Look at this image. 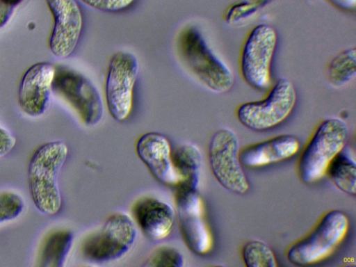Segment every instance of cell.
I'll use <instances>...</instances> for the list:
<instances>
[{
  "instance_id": "obj_10",
  "label": "cell",
  "mask_w": 356,
  "mask_h": 267,
  "mask_svg": "<svg viewBox=\"0 0 356 267\" xmlns=\"http://www.w3.org/2000/svg\"><path fill=\"white\" fill-rule=\"evenodd\" d=\"M52 88L73 106L86 124L92 126L101 120V96L93 83L82 74L60 67L56 71Z\"/></svg>"
},
{
  "instance_id": "obj_22",
  "label": "cell",
  "mask_w": 356,
  "mask_h": 267,
  "mask_svg": "<svg viewBox=\"0 0 356 267\" xmlns=\"http://www.w3.org/2000/svg\"><path fill=\"white\" fill-rule=\"evenodd\" d=\"M272 0H240L232 4L226 10L225 22L229 24H238L249 19Z\"/></svg>"
},
{
  "instance_id": "obj_9",
  "label": "cell",
  "mask_w": 356,
  "mask_h": 267,
  "mask_svg": "<svg viewBox=\"0 0 356 267\" xmlns=\"http://www.w3.org/2000/svg\"><path fill=\"white\" fill-rule=\"evenodd\" d=\"M138 71V60L129 51H118L110 60L105 88L106 100L111 115L117 121L125 120L131 113Z\"/></svg>"
},
{
  "instance_id": "obj_13",
  "label": "cell",
  "mask_w": 356,
  "mask_h": 267,
  "mask_svg": "<svg viewBox=\"0 0 356 267\" xmlns=\"http://www.w3.org/2000/svg\"><path fill=\"white\" fill-rule=\"evenodd\" d=\"M56 71V67L47 62L37 63L26 71L18 90L19 104L25 113L36 117L45 111Z\"/></svg>"
},
{
  "instance_id": "obj_21",
  "label": "cell",
  "mask_w": 356,
  "mask_h": 267,
  "mask_svg": "<svg viewBox=\"0 0 356 267\" xmlns=\"http://www.w3.org/2000/svg\"><path fill=\"white\" fill-rule=\"evenodd\" d=\"M244 264L248 267H277L273 250L264 241L251 240L245 243L241 251Z\"/></svg>"
},
{
  "instance_id": "obj_28",
  "label": "cell",
  "mask_w": 356,
  "mask_h": 267,
  "mask_svg": "<svg viewBox=\"0 0 356 267\" xmlns=\"http://www.w3.org/2000/svg\"><path fill=\"white\" fill-rule=\"evenodd\" d=\"M332 6L343 11H352L355 8L356 0H326Z\"/></svg>"
},
{
  "instance_id": "obj_16",
  "label": "cell",
  "mask_w": 356,
  "mask_h": 267,
  "mask_svg": "<svg viewBox=\"0 0 356 267\" xmlns=\"http://www.w3.org/2000/svg\"><path fill=\"white\" fill-rule=\"evenodd\" d=\"M136 221L149 239L161 240L167 237L175 221V211L168 203L152 197L138 200L133 208Z\"/></svg>"
},
{
  "instance_id": "obj_14",
  "label": "cell",
  "mask_w": 356,
  "mask_h": 267,
  "mask_svg": "<svg viewBox=\"0 0 356 267\" xmlns=\"http://www.w3.org/2000/svg\"><path fill=\"white\" fill-rule=\"evenodd\" d=\"M136 152L158 181L172 186L180 183L173 165L169 141L164 136L156 132L145 134L137 142Z\"/></svg>"
},
{
  "instance_id": "obj_18",
  "label": "cell",
  "mask_w": 356,
  "mask_h": 267,
  "mask_svg": "<svg viewBox=\"0 0 356 267\" xmlns=\"http://www.w3.org/2000/svg\"><path fill=\"white\" fill-rule=\"evenodd\" d=\"M327 173L340 191L349 195L355 196L356 163L350 154L342 150L332 160Z\"/></svg>"
},
{
  "instance_id": "obj_27",
  "label": "cell",
  "mask_w": 356,
  "mask_h": 267,
  "mask_svg": "<svg viewBox=\"0 0 356 267\" xmlns=\"http://www.w3.org/2000/svg\"><path fill=\"white\" fill-rule=\"evenodd\" d=\"M15 7V5L5 0H0V28L4 26L8 22Z\"/></svg>"
},
{
  "instance_id": "obj_7",
  "label": "cell",
  "mask_w": 356,
  "mask_h": 267,
  "mask_svg": "<svg viewBox=\"0 0 356 267\" xmlns=\"http://www.w3.org/2000/svg\"><path fill=\"white\" fill-rule=\"evenodd\" d=\"M209 160L214 177L226 190L238 195L249 191L250 183L240 159L239 141L234 131L222 128L213 134Z\"/></svg>"
},
{
  "instance_id": "obj_3",
  "label": "cell",
  "mask_w": 356,
  "mask_h": 267,
  "mask_svg": "<svg viewBox=\"0 0 356 267\" xmlns=\"http://www.w3.org/2000/svg\"><path fill=\"white\" fill-rule=\"evenodd\" d=\"M348 136V127L341 118L321 122L300 154L298 167L300 179L310 184L322 179L332 160L345 148Z\"/></svg>"
},
{
  "instance_id": "obj_1",
  "label": "cell",
  "mask_w": 356,
  "mask_h": 267,
  "mask_svg": "<svg viewBox=\"0 0 356 267\" xmlns=\"http://www.w3.org/2000/svg\"><path fill=\"white\" fill-rule=\"evenodd\" d=\"M68 148L63 141H52L38 147L28 168V182L35 207L46 215L57 213L62 205L58 175L67 157Z\"/></svg>"
},
{
  "instance_id": "obj_24",
  "label": "cell",
  "mask_w": 356,
  "mask_h": 267,
  "mask_svg": "<svg viewBox=\"0 0 356 267\" xmlns=\"http://www.w3.org/2000/svg\"><path fill=\"white\" fill-rule=\"evenodd\" d=\"M184 264L182 255L176 249L163 246L149 258L147 266L180 267Z\"/></svg>"
},
{
  "instance_id": "obj_12",
  "label": "cell",
  "mask_w": 356,
  "mask_h": 267,
  "mask_svg": "<svg viewBox=\"0 0 356 267\" xmlns=\"http://www.w3.org/2000/svg\"><path fill=\"white\" fill-rule=\"evenodd\" d=\"M54 24L49 39L51 53L58 58L69 57L74 51L83 26L81 10L76 0H45Z\"/></svg>"
},
{
  "instance_id": "obj_15",
  "label": "cell",
  "mask_w": 356,
  "mask_h": 267,
  "mask_svg": "<svg viewBox=\"0 0 356 267\" xmlns=\"http://www.w3.org/2000/svg\"><path fill=\"white\" fill-rule=\"evenodd\" d=\"M300 146V140L295 136L280 134L245 147L240 152V159L247 168L264 167L293 157L299 152Z\"/></svg>"
},
{
  "instance_id": "obj_23",
  "label": "cell",
  "mask_w": 356,
  "mask_h": 267,
  "mask_svg": "<svg viewBox=\"0 0 356 267\" xmlns=\"http://www.w3.org/2000/svg\"><path fill=\"white\" fill-rule=\"evenodd\" d=\"M23 208L24 202L19 195L12 192L0 193V223L15 219Z\"/></svg>"
},
{
  "instance_id": "obj_20",
  "label": "cell",
  "mask_w": 356,
  "mask_h": 267,
  "mask_svg": "<svg viewBox=\"0 0 356 267\" xmlns=\"http://www.w3.org/2000/svg\"><path fill=\"white\" fill-rule=\"evenodd\" d=\"M72 243V234L67 231L52 234L45 243L41 256V266L60 267L63 265Z\"/></svg>"
},
{
  "instance_id": "obj_6",
  "label": "cell",
  "mask_w": 356,
  "mask_h": 267,
  "mask_svg": "<svg viewBox=\"0 0 356 267\" xmlns=\"http://www.w3.org/2000/svg\"><path fill=\"white\" fill-rule=\"evenodd\" d=\"M277 33L272 26L260 24L248 33L240 57V72L250 87L259 91L272 86L271 67L277 47Z\"/></svg>"
},
{
  "instance_id": "obj_4",
  "label": "cell",
  "mask_w": 356,
  "mask_h": 267,
  "mask_svg": "<svg viewBox=\"0 0 356 267\" xmlns=\"http://www.w3.org/2000/svg\"><path fill=\"white\" fill-rule=\"evenodd\" d=\"M349 226L348 218L342 211L334 209L327 211L310 233L288 249L287 259L300 266L323 261L343 241Z\"/></svg>"
},
{
  "instance_id": "obj_17",
  "label": "cell",
  "mask_w": 356,
  "mask_h": 267,
  "mask_svg": "<svg viewBox=\"0 0 356 267\" xmlns=\"http://www.w3.org/2000/svg\"><path fill=\"white\" fill-rule=\"evenodd\" d=\"M172 159L180 179L177 186L197 190L202 163L200 149L194 145H184L177 148Z\"/></svg>"
},
{
  "instance_id": "obj_11",
  "label": "cell",
  "mask_w": 356,
  "mask_h": 267,
  "mask_svg": "<svg viewBox=\"0 0 356 267\" xmlns=\"http://www.w3.org/2000/svg\"><path fill=\"white\" fill-rule=\"evenodd\" d=\"M175 199L180 230L186 244L197 254L209 253L213 247V238L197 190L178 186Z\"/></svg>"
},
{
  "instance_id": "obj_5",
  "label": "cell",
  "mask_w": 356,
  "mask_h": 267,
  "mask_svg": "<svg viewBox=\"0 0 356 267\" xmlns=\"http://www.w3.org/2000/svg\"><path fill=\"white\" fill-rule=\"evenodd\" d=\"M268 90L262 99L245 102L238 107L237 119L246 128L257 131L272 129L284 122L293 112L297 103V92L289 79H277Z\"/></svg>"
},
{
  "instance_id": "obj_8",
  "label": "cell",
  "mask_w": 356,
  "mask_h": 267,
  "mask_svg": "<svg viewBox=\"0 0 356 267\" xmlns=\"http://www.w3.org/2000/svg\"><path fill=\"white\" fill-rule=\"evenodd\" d=\"M136 237V229L132 220L127 214L116 213L86 241L83 253L95 262L112 261L129 252Z\"/></svg>"
},
{
  "instance_id": "obj_19",
  "label": "cell",
  "mask_w": 356,
  "mask_h": 267,
  "mask_svg": "<svg viewBox=\"0 0 356 267\" xmlns=\"http://www.w3.org/2000/svg\"><path fill=\"white\" fill-rule=\"evenodd\" d=\"M356 76V51L348 48L336 54L327 67V77L331 86L341 88L350 83Z\"/></svg>"
},
{
  "instance_id": "obj_29",
  "label": "cell",
  "mask_w": 356,
  "mask_h": 267,
  "mask_svg": "<svg viewBox=\"0 0 356 267\" xmlns=\"http://www.w3.org/2000/svg\"><path fill=\"white\" fill-rule=\"evenodd\" d=\"M15 6H16L17 4H18L22 0H5Z\"/></svg>"
},
{
  "instance_id": "obj_26",
  "label": "cell",
  "mask_w": 356,
  "mask_h": 267,
  "mask_svg": "<svg viewBox=\"0 0 356 267\" xmlns=\"http://www.w3.org/2000/svg\"><path fill=\"white\" fill-rule=\"evenodd\" d=\"M16 144L15 137L6 129L0 127V156L8 154Z\"/></svg>"
},
{
  "instance_id": "obj_25",
  "label": "cell",
  "mask_w": 356,
  "mask_h": 267,
  "mask_svg": "<svg viewBox=\"0 0 356 267\" xmlns=\"http://www.w3.org/2000/svg\"><path fill=\"white\" fill-rule=\"evenodd\" d=\"M86 5L104 12H118L129 7L135 0H81Z\"/></svg>"
},
{
  "instance_id": "obj_2",
  "label": "cell",
  "mask_w": 356,
  "mask_h": 267,
  "mask_svg": "<svg viewBox=\"0 0 356 267\" xmlns=\"http://www.w3.org/2000/svg\"><path fill=\"white\" fill-rule=\"evenodd\" d=\"M177 44L183 64L204 86L216 93H225L232 89L234 83L232 71L211 50L196 28L184 29Z\"/></svg>"
}]
</instances>
